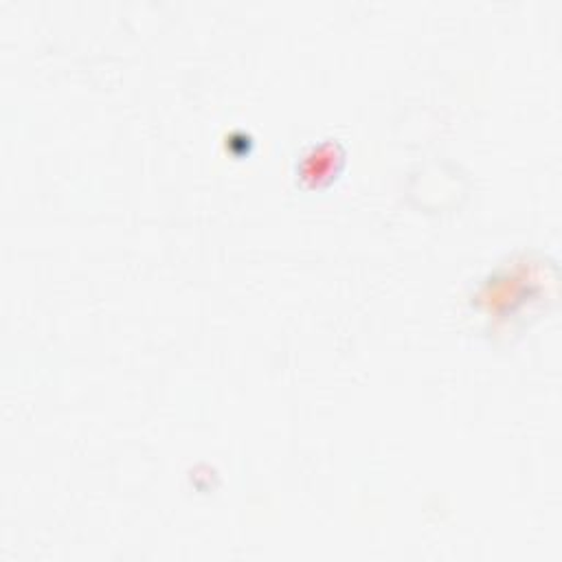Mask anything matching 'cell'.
<instances>
[{
    "mask_svg": "<svg viewBox=\"0 0 562 562\" xmlns=\"http://www.w3.org/2000/svg\"><path fill=\"white\" fill-rule=\"evenodd\" d=\"M542 268L538 261H516L509 268L498 270L496 274H492L479 290L476 294V303L487 312V314H503L501 318H505L507 314L514 316L516 310L520 305H525V296H538L542 290V283H536L531 288L525 290V285L538 281L542 274Z\"/></svg>",
    "mask_w": 562,
    "mask_h": 562,
    "instance_id": "cell-1",
    "label": "cell"
}]
</instances>
